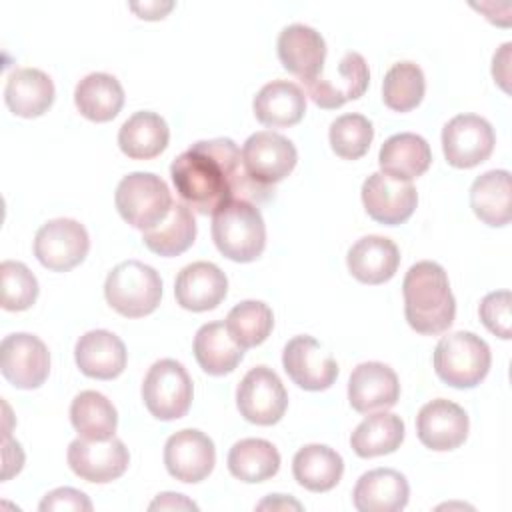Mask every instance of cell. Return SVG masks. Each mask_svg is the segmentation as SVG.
I'll use <instances>...</instances> for the list:
<instances>
[{"mask_svg":"<svg viewBox=\"0 0 512 512\" xmlns=\"http://www.w3.org/2000/svg\"><path fill=\"white\" fill-rule=\"evenodd\" d=\"M170 176L180 200L200 214H214L230 200H266L274 192L248 176L240 148L230 138L192 144L172 160Z\"/></svg>","mask_w":512,"mask_h":512,"instance_id":"6da1fadb","label":"cell"},{"mask_svg":"<svg viewBox=\"0 0 512 512\" xmlns=\"http://www.w3.org/2000/svg\"><path fill=\"white\" fill-rule=\"evenodd\" d=\"M402 294L406 320L416 332L432 336L452 326L456 300L448 274L438 262L422 260L412 264L404 276Z\"/></svg>","mask_w":512,"mask_h":512,"instance_id":"7a4b0ae2","label":"cell"},{"mask_svg":"<svg viewBox=\"0 0 512 512\" xmlns=\"http://www.w3.org/2000/svg\"><path fill=\"white\" fill-rule=\"evenodd\" d=\"M212 240L234 262L256 260L266 246V224L254 202L230 200L212 214Z\"/></svg>","mask_w":512,"mask_h":512,"instance_id":"3957f363","label":"cell"},{"mask_svg":"<svg viewBox=\"0 0 512 512\" xmlns=\"http://www.w3.org/2000/svg\"><path fill=\"white\" fill-rule=\"evenodd\" d=\"M104 296L118 314L126 318H142L158 308L162 298V278L152 266L140 260H124L108 272Z\"/></svg>","mask_w":512,"mask_h":512,"instance_id":"277c9868","label":"cell"},{"mask_svg":"<svg viewBox=\"0 0 512 512\" xmlns=\"http://www.w3.org/2000/svg\"><path fill=\"white\" fill-rule=\"evenodd\" d=\"M490 362V346L474 332H452L442 336L434 348V370L454 388L478 386L486 378Z\"/></svg>","mask_w":512,"mask_h":512,"instance_id":"5b68a950","label":"cell"},{"mask_svg":"<svg viewBox=\"0 0 512 512\" xmlns=\"http://www.w3.org/2000/svg\"><path fill=\"white\" fill-rule=\"evenodd\" d=\"M172 202L166 182L152 172H130L114 192L118 214L142 232L160 224L168 216Z\"/></svg>","mask_w":512,"mask_h":512,"instance_id":"8992f818","label":"cell"},{"mask_svg":"<svg viewBox=\"0 0 512 512\" xmlns=\"http://www.w3.org/2000/svg\"><path fill=\"white\" fill-rule=\"evenodd\" d=\"M192 396V378L178 360L162 358L148 368L142 382V400L154 418H182L190 410Z\"/></svg>","mask_w":512,"mask_h":512,"instance_id":"52a82bcc","label":"cell"},{"mask_svg":"<svg viewBox=\"0 0 512 512\" xmlns=\"http://www.w3.org/2000/svg\"><path fill=\"white\" fill-rule=\"evenodd\" d=\"M240 414L258 426L276 424L288 406V394L278 374L268 366L250 368L236 388Z\"/></svg>","mask_w":512,"mask_h":512,"instance_id":"ba28073f","label":"cell"},{"mask_svg":"<svg viewBox=\"0 0 512 512\" xmlns=\"http://www.w3.org/2000/svg\"><path fill=\"white\" fill-rule=\"evenodd\" d=\"M90 250L86 228L72 218H54L42 224L34 236V256L54 272H68L78 266Z\"/></svg>","mask_w":512,"mask_h":512,"instance_id":"9c48e42d","label":"cell"},{"mask_svg":"<svg viewBox=\"0 0 512 512\" xmlns=\"http://www.w3.org/2000/svg\"><path fill=\"white\" fill-rule=\"evenodd\" d=\"M496 144L492 124L478 114H458L442 128V150L454 168H472L488 160Z\"/></svg>","mask_w":512,"mask_h":512,"instance_id":"30bf717a","label":"cell"},{"mask_svg":"<svg viewBox=\"0 0 512 512\" xmlns=\"http://www.w3.org/2000/svg\"><path fill=\"white\" fill-rule=\"evenodd\" d=\"M0 370L16 388H38L50 374V352L34 334H8L0 344Z\"/></svg>","mask_w":512,"mask_h":512,"instance_id":"8fae6325","label":"cell"},{"mask_svg":"<svg viewBox=\"0 0 512 512\" xmlns=\"http://www.w3.org/2000/svg\"><path fill=\"white\" fill-rule=\"evenodd\" d=\"M296 160L298 152L292 140L272 130L254 132L242 146V164L248 176L262 186L284 180L294 170Z\"/></svg>","mask_w":512,"mask_h":512,"instance_id":"7c38bea8","label":"cell"},{"mask_svg":"<svg viewBox=\"0 0 512 512\" xmlns=\"http://www.w3.org/2000/svg\"><path fill=\"white\" fill-rule=\"evenodd\" d=\"M66 458L76 476L96 484H106L120 478L130 464L128 448L120 438L114 436L108 440L76 438L70 442Z\"/></svg>","mask_w":512,"mask_h":512,"instance_id":"4fadbf2b","label":"cell"},{"mask_svg":"<svg viewBox=\"0 0 512 512\" xmlns=\"http://www.w3.org/2000/svg\"><path fill=\"white\" fill-rule=\"evenodd\" d=\"M282 366L294 384L312 392L330 388L338 376V364L332 354L308 334L294 336L286 342Z\"/></svg>","mask_w":512,"mask_h":512,"instance_id":"5bb4252c","label":"cell"},{"mask_svg":"<svg viewBox=\"0 0 512 512\" xmlns=\"http://www.w3.org/2000/svg\"><path fill=\"white\" fill-rule=\"evenodd\" d=\"M368 82L370 70L364 56L350 50L340 58L336 76H326L322 70L316 78L306 80L302 84L316 106L332 110L340 108L348 100L360 98L366 92Z\"/></svg>","mask_w":512,"mask_h":512,"instance_id":"9a60e30c","label":"cell"},{"mask_svg":"<svg viewBox=\"0 0 512 512\" xmlns=\"http://www.w3.org/2000/svg\"><path fill=\"white\" fill-rule=\"evenodd\" d=\"M360 194L368 216L388 226L406 222L418 204V192L412 182L396 180L384 172L370 174Z\"/></svg>","mask_w":512,"mask_h":512,"instance_id":"2e32d148","label":"cell"},{"mask_svg":"<svg viewBox=\"0 0 512 512\" xmlns=\"http://www.w3.org/2000/svg\"><path fill=\"white\" fill-rule=\"evenodd\" d=\"M216 464V448L210 436L196 428L172 434L164 444V466L180 482L196 484L204 480Z\"/></svg>","mask_w":512,"mask_h":512,"instance_id":"e0dca14e","label":"cell"},{"mask_svg":"<svg viewBox=\"0 0 512 512\" xmlns=\"http://www.w3.org/2000/svg\"><path fill=\"white\" fill-rule=\"evenodd\" d=\"M468 428L470 420L464 408L446 398L430 400L416 416V434L420 442L436 452L454 450L464 444Z\"/></svg>","mask_w":512,"mask_h":512,"instance_id":"ac0fdd59","label":"cell"},{"mask_svg":"<svg viewBox=\"0 0 512 512\" xmlns=\"http://www.w3.org/2000/svg\"><path fill=\"white\" fill-rule=\"evenodd\" d=\"M400 398L396 372L384 362L358 364L348 380L350 406L360 414L392 408Z\"/></svg>","mask_w":512,"mask_h":512,"instance_id":"d6986e66","label":"cell"},{"mask_svg":"<svg viewBox=\"0 0 512 512\" xmlns=\"http://www.w3.org/2000/svg\"><path fill=\"white\" fill-rule=\"evenodd\" d=\"M278 58L282 66L302 82L316 78L324 70L326 42L322 34L308 24H288L278 34Z\"/></svg>","mask_w":512,"mask_h":512,"instance_id":"ffe728a7","label":"cell"},{"mask_svg":"<svg viewBox=\"0 0 512 512\" xmlns=\"http://www.w3.org/2000/svg\"><path fill=\"white\" fill-rule=\"evenodd\" d=\"M228 292L226 274L212 262H192L184 266L174 282L176 302L192 312L216 308Z\"/></svg>","mask_w":512,"mask_h":512,"instance_id":"44dd1931","label":"cell"},{"mask_svg":"<svg viewBox=\"0 0 512 512\" xmlns=\"http://www.w3.org/2000/svg\"><path fill=\"white\" fill-rule=\"evenodd\" d=\"M74 358L82 374L98 380H112L126 368V346L110 330H90L74 346Z\"/></svg>","mask_w":512,"mask_h":512,"instance_id":"7402d4cb","label":"cell"},{"mask_svg":"<svg viewBox=\"0 0 512 512\" xmlns=\"http://www.w3.org/2000/svg\"><path fill=\"white\" fill-rule=\"evenodd\" d=\"M410 486L404 474L392 468L364 472L352 492L354 508L360 512H398L406 508Z\"/></svg>","mask_w":512,"mask_h":512,"instance_id":"603a6c76","label":"cell"},{"mask_svg":"<svg viewBox=\"0 0 512 512\" xmlns=\"http://www.w3.org/2000/svg\"><path fill=\"white\" fill-rule=\"evenodd\" d=\"M346 264L356 280L364 284H382L396 274L400 252L390 238L368 234L350 246Z\"/></svg>","mask_w":512,"mask_h":512,"instance_id":"cb8c5ba5","label":"cell"},{"mask_svg":"<svg viewBox=\"0 0 512 512\" xmlns=\"http://www.w3.org/2000/svg\"><path fill=\"white\" fill-rule=\"evenodd\" d=\"M254 116L270 128L294 126L306 112V96L302 88L290 80H272L264 84L252 100Z\"/></svg>","mask_w":512,"mask_h":512,"instance_id":"d4e9b609","label":"cell"},{"mask_svg":"<svg viewBox=\"0 0 512 512\" xmlns=\"http://www.w3.org/2000/svg\"><path fill=\"white\" fill-rule=\"evenodd\" d=\"M54 82L38 68H16L4 86V102L12 114L22 118L42 116L54 102Z\"/></svg>","mask_w":512,"mask_h":512,"instance_id":"484cf974","label":"cell"},{"mask_svg":"<svg viewBox=\"0 0 512 512\" xmlns=\"http://www.w3.org/2000/svg\"><path fill=\"white\" fill-rule=\"evenodd\" d=\"M432 162L430 144L414 132H400L384 140L378 152L380 172L410 182L422 176Z\"/></svg>","mask_w":512,"mask_h":512,"instance_id":"4316f807","label":"cell"},{"mask_svg":"<svg viewBox=\"0 0 512 512\" xmlns=\"http://www.w3.org/2000/svg\"><path fill=\"white\" fill-rule=\"evenodd\" d=\"M170 140L166 120L150 110L134 112L118 130L120 150L134 160H150L164 152Z\"/></svg>","mask_w":512,"mask_h":512,"instance_id":"83f0119b","label":"cell"},{"mask_svg":"<svg viewBox=\"0 0 512 512\" xmlns=\"http://www.w3.org/2000/svg\"><path fill=\"white\" fill-rule=\"evenodd\" d=\"M74 104L84 118L92 122H108L116 118L124 106V88L116 76L92 72L76 84Z\"/></svg>","mask_w":512,"mask_h":512,"instance_id":"f1b7e54d","label":"cell"},{"mask_svg":"<svg viewBox=\"0 0 512 512\" xmlns=\"http://www.w3.org/2000/svg\"><path fill=\"white\" fill-rule=\"evenodd\" d=\"M344 472L342 456L326 444H306L292 460L294 480L310 492L332 490Z\"/></svg>","mask_w":512,"mask_h":512,"instance_id":"f546056e","label":"cell"},{"mask_svg":"<svg viewBox=\"0 0 512 512\" xmlns=\"http://www.w3.org/2000/svg\"><path fill=\"white\" fill-rule=\"evenodd\" d=\"M194 356L210 376L232 372L244 358V348L232 340L224 322H208L194 336Z\"/></svg>","mask_w":512,"mask_h":512,"instance_id":"4dcf8cb0","label":"cell"},{"mask_svg":"<svg viewBox=\"0 0 512 512\" xmlns=\"http://www.w3.org/2000/svg\"><path fill=\"white\" fill-rule=\"evenodd\" d=\"M510 196H512L510 172L488 170L472 182L470 206L484 224L506 226L512 218Z\"/></svg>","mask_w":512,"mask_h":512,"instance_id":"1f68e13d","label":"cell"},{"mask_svg":"<svg viewBox=\"0 0 512 512\" xmlns=\"http://www.w3.org/2000/svg\"><path fill=\"white\" fill-rule=\"evenodd\" d=\"M196 238V220L184 202H172L168 216L150 230L142 232L148 250L160 256H178L186 252Z\"/></svg>","mask_w":512,"mask_h":512,"instance_id":"d6a6232c","label":"cell"},{"mask_svg":"<svg viewBox=\"0 0 512 512\" xmlns=\"http://www.w3.org/2000/svg\"><path fill=\"white\" fill-rule=\"evenodd\" d=\"M70 422L80 438L108 440L116 432L118 412L102 392L82 390L70 404Z\"/></svg>","mask_w":512,"mask_h":512,"instance_id":"836d02e7","label":"cell"},{"mask_svg":"<svg viewBox=\"0 0 512 512\" xmlns=\"http://www.w3.org/2000/svg\"><path fill=\"white\" fill-rule=\"evenodd\" d=\"M402 440L404 420L392 412H376L354 428L350 446L360 458H374L398 450Z\"/></svg>","mask_w":512,"mask_h":512,"instance_id":"e575fe53","label":"cell"},{"mask_svg":"<svg viewBox=\"0 0 512 512\" xmlns=\"http://www.w3.org/2000/svg\"><path fill=\"white\" fill-rule=\"evenodd\" d=\"M228 470L242 482H264L280 470V452L264 438L238 440L228 452Z\"/></svg>","mask_w":512,"mask_h":512,"instance_id":"d590c367","label":"cell"},{"mask_svg":"<svg viewBox=\"0 0 512 512\" xmlns=\"http://www.w3.org/2000/svg\"><path fill=\"white\" fill-rule=\"evenodd\" d=\"M226 330L244 350L262 344L274 326L272 308L262 300H244L226 316Z\"/></svg>","mask_w":512,"mask_h":512,"instance_id":"8d00e7d4","label":"cell"},{"mask_svg":"<svg viewBox=\"0 0 512 512\" xmlns=\"http://www.w3.org/2000/svg\"><path fill=\"white\" fill-rule=\"evenodd\" d=\"M426 90L424 72L418 64L410 60L396 62L386 74L382 82V100L390 110L408 112L416 108Z\"/></svg>","mask_w":512,"mask_h":512,"instance_id":"74e56055","label":"cell"},{"mask_svg":"<svg viewBox=\"0 0 512 512\" xmlns=\"http://www.w3.org/2000/svg\"><path fill=\"white\" fill-rule=\"evenodd\" d=\"M374 138L372 122L364 114H342L330 124L328 140L336 156L344 160L362 158Z\"/></svg>","mask_w":512,"mask_h":512,"instance_id":"f35d334b","label":"cell"},{"mask_svg":"<svg viewBox=\"0 0 512 512\" xmlns=\"http://www.w3.org/2000/svg\"><path fill=\"white\" fill-rule=\"evenodd\" d=\"M0 304L4 310H28L38 298V280L30 268L18 260L0 264Z\"/></svg>","mask_w":512,"mask_h":512,"instance_id":"ab89813d","label":"cell"},{"mask_svg":"<svg viewBox=\"0 0 512 512\" xmlns=\"http://www.w3.org/2000/svg\"><path fill=\"white\" fill-rule=\"evenodd\" d=\"M510 292L508 290H496L482 298L478 314L482 324L496 336L508 340L510 338Z\"/></svg>","mask_w":512,"mask_h":512,"instance_id":"60d3db41","label":"cell"},{"mask_svg":"<svg viewBox=\"0 0 512 512\" xmlns=\"http://www.w3.org/2000/svg\"><path fill=\"white\" fill-rule=\"evenodd\" d=\"M40 512H62V510H72V512H90L92 502L90 498L76 488L62 486L52 492H48L42 502H40Z\"/></svg>","mask_w":512,"mask_h":512,"instance_id":"b9f144b4","label":"cell"},{"mask_svg":"<svg viewBox=\"0 0 512 512\" xmlns=\"http://www.w3.org/2000/svg\"><path fill=\"white\" fill-rule=\"evenodd\" d=\"M150 510H198V506L188 500L184 494H176V492H162L158 494L150 506Z\"/></svg>","mask_w":512,"mask_h":512,"instance_id":"7bdbcfd3","label":"cell"},{"mask_svg":"<svg viewBox=\"0 0 512 512\" xmlns=\"http://www.w3.org/2000/svg\"><path fill=\"white\" fill-rule=\"evenodd\" d=\"M510 48L512 44L506 42L502 44V48L494 54L492 58V74H494V80L504 88L508 90V62H510Z\"/></svg>","mask_w":512,"mask_h":512,"instance_id":"ee69618b","label":"cell"},{"mask_svg":"<svg viewBox=\"0 0 512 512\" xmlns=\"http://www.w3.org/2000/svg\"><path fill=\"white\" fill-rule=\"evenodd\" d=\"M130 8H132L140 18L158 20V18H164V14L174 8V2H158V0H154V2H144V4L132 2Z\"/></svg>","mask_w":512,"mask_h":512,"instance_id":"f6af8a7d","label":"cell"},{"mask_svg":"<svg viewBox=\"0 0 512 512\" xmlns=\"http://www.w3.org/2000/svg\"><path fill=\"white\" fill-rule=\"evenodd\" d=\"M258 510H302V506H300V502H296V500H292V498H288V496H284V494H272V496H268L266 500H262L258 506H256Z\"/></svg>","mask_w":512,"mask_h":512,"instance_id":"bcb514c9","label":"cell"}]
</instances>
